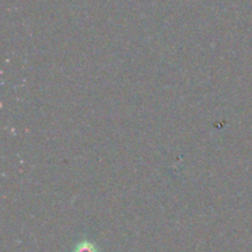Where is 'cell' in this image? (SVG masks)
<instances>
[{
    "label": "cell",
    "instance_id": "1",
    "mask_svg": "<svg viewBox=\"0 0 252 252\" xmlns=\"http://www.w3.org/2000/svg\"><path fill=\"white\" fill-rule=\"evenodd\" d=\"M74 252H97L95 246L90 243H81L76 246L75 251Z\"/></svg>",
    "mask_w": 252,
    "mask_h": 252
}]
</instances>
